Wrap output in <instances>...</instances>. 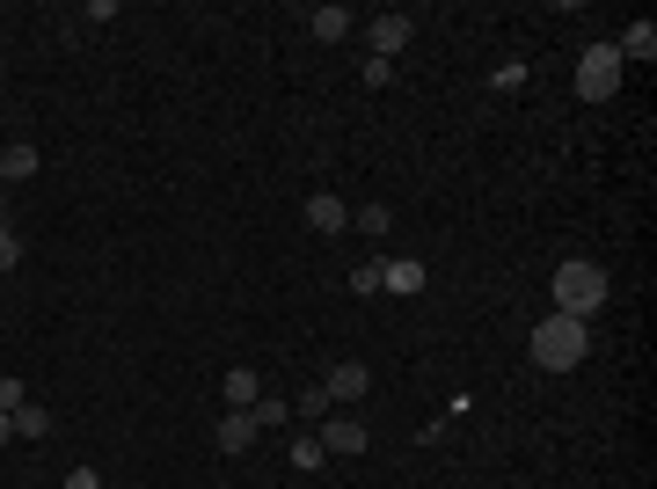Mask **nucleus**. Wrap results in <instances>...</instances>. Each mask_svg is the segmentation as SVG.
<instances>
[{"label": "nucleus", "mask_w": 657, "mask_h": 489, "mask_svg": "<svg viewBox=\"0 0 657 489\" xmlns=\"http://www.w3.org/2000/svg\"><path fill=\"white\" fill-rule=\"evenodd\" d=\"M380 293L416 299V293H424V264H416V256H388V264H380Z\"/></svg>", "instance_id": "obj_6"}, {"label": "nucleus", "mask_w": 657, "mask_h": 489, "mask_svg": "<svg viewBox=\"0 0 657 489\" xmlns=\"http://www.w3.org/2000/svg\"><path fill=\"white\" fill-rule=\"evenodd\" d=\"M248 416H256V431H278V424L292 416V402H285V394H256V409H248Z\"/></svg>", "instance_id": "obj_16"}, {"label": "nucleus", "mask_w": 657, "mask_h": 489, "mask_svg": "<svg viewBox=\"0 0 657 489\" xmlns=\"http://www.w3.org/2000/svg\"><path fill=\"white\" fill-rule=\"evenodd\" d=\"M599 307H607V270L592 264V256H570V264H556V315L592 321Z\"/></svg>", "instance_id": "obj_2"}, {"label": "nucleus", "mask_w": 657, "mask_h": 489, "mask_svg": "<svg viewBox=\"0 0 657 489\" xmlns=\"http://www.w3.org/2000/svg\"><path fill=\"white\" fill-rule=\"evenodd\" d=\"M15 439H51V409L37 402V394H29L23 409H15Z\"/></svg>", "instance_id": "obj_14"}, {"label": "nucleus", "mask_w": 657, "mask_h": 489, "mask_svg": "<svg viewBox=\"0 0 657 489\" xmlns=\"http://www.w3.org/2000/svg\"><path fill=\"white\" fill-rule=\"evenodd\" d=\"M219 388H227V409H256V394H264V380H256L248 366H234L227 380H219Z\"/></svg>", "instance_id": "obj_12"}, {"label": "nucleus", "mask_w": 657, "mask_h": 489, "mask_svg": "<svg viewBox=\"0 0 657 489\" xmlns=\"http://www.w3.org/2000/svg\"><path fill=\"white\" fill-rule=\"evenodd\" d=\"M526 358H534L540 372H577L584 358H592V321H577V315H540L534 337H526Z\"/></svg>", "instance_id": "obj_1"}, {"label": "nucleus", "mask_w": 657, "mask_h": 489, "mask_svg": "<svg viewBox=\"0 0 657 489\" xmlns=\"http://www.w3.org/2000/svg\"><path fill=\"white\" fill-rule=\"evenodd\" d=\"M23 402H29V388H23V380H15V372H0V409L15 416V409H23Z\"/></svg>", "instance_id": "obj_20"}, {"label": "nucleus", "mask_w": 657, "mask_h": 489, "mask_svg": "<svg viewBox=\"0 0 657 489\" xmlns=\"http://www.w3.org/2000/svg\"><path fill=\"white\" fill-rule=\"evenodd\" d=\"M66 489H102V475H96V467H73V475H66Z\"/></svg>", "instance_id": "obj_23"}, {"label": "nucleus", "mask_w": 657, "mask_h": 489, "mask_svg": "<svg viewBox=\"0 0 657 489\" xmlns=\"http://www.w3.org/2000/svg\"><path fill=\"white\" fill-rule=\"evenodd\" d=\"M23 264V242H15V227H0V270Z\"/></svg>", "instance_id": "obj_22"}, {"label": "nucleus", "mask_w": 657, "mask_h": 489, "mask_svg": "<svg viewBox=\"0 0 657 489\" xmlns=\"http://www.w3.org/2000/svg\"><path fill=\"white\" fill-rule=\"evenodd\" d=\"M388 227H394V212H388V205H358V234H373V242H380Z\"/></svg>", "instance_id": "obj_18"}, {"label": "nucleus", "mask_w": 657, "mask_h": 489, "mask_svg": "<svg viewBox=\"0 0 657 489\" xmlns=\"http://www.w3.org/2000/svg\"><path fill=\"white\" fill-rule=\"evenodd\" d=\"M307 227H315V234H343V227H351V205H343L337 191H315L307 197Z\"/></svg>", "instance_id": "obj_8"}, {"label": "nucleus", "mask_w": 657, "mask_h": 489, "mask_svg": "<svg viewBox=\"0 0 657 489\" xmlns=\"http://www.w3.org/2000/svg\"><path fill=\"white\" fill-rule=\"evenodd\" d=\"M321 461H329V453H321V439H315V431H300V439H292V467H300V475H315Z\"/></svg>", "instance_id": "obj_17"}, {"label": "nucleus", "mask_w": 657, "mask_h": 489, "mask_svg": "<svg viewBox=\"0 0 657 489\" xmlns=\"http://www.w3.org/2000/svg\"><path fill=\"white\" fill-rule=\"evenodd\" d=\"M321 388H329V402H337V409H351V402H358V394L373 388V372H365L358 358H351V366H329V380H321Z\"/></svg>", "instance_id": "obj_7"}, {"label": "nucleus", "mask_w": 657, "mask_h": 489, "mask_svg": "<svg viewBox=\"0 0 657 489\" xmlns=\"http://www.w3.org/2000/svg\"><path fill=\"white\" fill-rule=\"evenodd\" d=\"M8 439H15V416H8V409H0V445H8Z\"/></svg>", "instance_id": "obj_24"}, {"label": "nucleus", "mask_w": 657, "mask_h": 489, "mask_svg": "<svg viewBox=\"0 0 657 489\" xmlns=\"http://www.w3.org/2000/svg\"><path fill=\"white\" fill-rule=\"evenodd\" d=\"M489 88H497V96H511V88H526V66H519V59H504V66L489 74Z\"/></svg>", "instance_id": "obj_19"}, {"label": "nucleus", "mask_w": 657, "mask_h": 489, "mask_svg": "<svg viewBox=\"0 0 657 489\" xmlns=\"http://www.w3.org/2000/svg\"><path fill=\"white\" fill-rule=\"evenodd\" d=\"M307 29H315L321 45H343V37H351V8H315V15H307Z\"/></svg>", "instance_id": "obj_13"}, {"label": "nucleus", "mask_w": 657, "mask_h": 489, "mask_svg": "<svg viewBox=\"0 0 657 489\" xmlns=\"http://www.w3.org/2000/svg\"><path fill=\"white\" fill-rule=\"evenodd\" d=\"M613 51H621V66H629V59H657V23H629L613 37Z\"/></svg>", "instance_id": "obj_11"}, {"label": "nucleus", "mask_w": 657, "mask_h": 489, "mask_svg": "<svg viewBox=\"0 0 657 489\" xmlns=\"http://www.w3.org/2000/svg\"><path fill=\"white\" fill-rule=\"evenodd\" d=\"M292 416H300V424H329V416H337V402H329V388L315 380V388H307L300 402H292Z\"/></svg>", "instance_id": "obj_15"}, {"label": "nucleus", "mask_w": 657, "mask_h": 489, "mask_svg": "<svg viewBox=\"0 0 657 489\" xmlns=\"http://www.w3.org/2000/svg\"><path fill=\"white\" fill-rule=\"evenodd\" d=\"M212 439H219V453H248V445H256V416H248V409H227Z\"/></svg>", "instance_id": "obj_10"}, {"label": "nucleus", "mask_w": 657, "mask_h": 489, "mask_svg": "<svg viewBox=\"0 0 657 489\" xmlns=\"http://www.w3.org/2000/svg\"><path fill=\"white\" fill-rule=\"evenodd\" d=\"M351 293H358V299L380 293V264H358V270H351Z\"/></svg>", "instance_id": "obj_21"}, {"label": "nucleus", "mask_w": 657, "mask_h": 489, "mask_svg": "<svg viewBox=\"0 0 657 489\" xmlns=\"http://www.w3.org/2000/svg\"><path fill=\"white\" fill-rule=\"evenodd\" d=\"M365 45H373V59L394 66V51L410 45V15H373V23H365Z\"/></svg>", "instance_id": "obj_5"}, {"label": "nucleus", "mask_w": 657, "mask_h": 489, "mask_svg": "<svg viewBox=\"0 0 657 489\" xmlns=\"http://www.w3.org/2000/svg\"><path fill=\"white\" fill-rule=\"evenodd\" d=\"M37 169H45V154L29 147V139H8V147H0V183H29Z\"/></svg>", "instance_id": "obj_9"}, {"label": "nucleus", "mask_w": 657, "mask_h": 489, "mask_svg": "<svg viewBox=\"0 0 657 489\" xmlns=\"http://www.w3.org/2000/svg\"><path fill=\"white\" fill-rule=\"evenodd\" d=\"M315 439H321V453H343V461H358L365 445H373V431H365L351 409H337L329 424H315Z\"/></svg>", "instance_id": "obj_4"}, {"label": "nucleus", "mask_w": 657, "mask_h": 489, "mask_svg": "<svg viewBox=\"0 0 657 489\" xmlns=\"http://www.w3.org/2000/svg\"><path fill=\"white\" fill-rule=\"evenodd\" d=\"M0 227H8V183H0Z\"/></svg>", "instance_id": "obj_25"}, {"label": "nucleus", "mask_w": 657, "mask_h": 489, "mask_svg": "<svg viewBox=\"0 0 657 489\" xmlns=\"http://www.w3.org/2000/svg\"><path fill=\"white\" fill-rule=\"evenodd\" d=\"M621 74H629V66H621V51L613 45H584L577 51V96L584 102H607L613 88H621Z\"/></svg>", "instance_id": "obj_3"}]
</instances>
